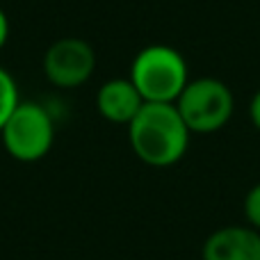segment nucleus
<instances>
[{"instance_id":"nucleus-1","label":"nucleus","mask_w":260,"mask_h":260,"mask_svg":"<svg viewBox=\"0 0 260 260\" xmlns=\"http://www.w3.org/2000/svg\"><path fill=\"white\" fill-rule=\"evenodd\" d=\"M189 128L185 126L176 103H144L128 123L133 153L148 167L165 169L183 160L189 146Z\"/></svg>"},{"instance_id":"nucleus-2","label":"nucleus","mask_w":260,"mask_h":260,"mask_svg":"<svg viewBox=\"0 0 260 260\" xmlns=\"http://www.w3.org/2000/svg\"><path fill=\"white\" fill-rule=\"evenodd\" d=\"M128 78L144 103H176L189 82V69L176 48L153 44L135 55Z\"/></svg>"},{"instance_id":"nucleus-3","label":"nucleus","mask_w":260,"mask_h":260,"mask_svg":"<svg viewBox=\"0 0 260 260\" xmlns=\"http://www.w3.org/2000/svg\"><path fill=\"white\" fill-rule=\"evenodd\" d=\"M176 108L192 135H210L233 119L235 96L224 80L203 76L187 82Z\"/></svg>"},{"instance_id":"nucleus-4","label":"nucleus","mask_w":260,"mask_h":260,"mask_svg":"<svg viewBox=\"0 0 260 260\" xmlns=\"http://www.w3.org/2000/svg\"><path fill=\"white\" fill-rule=\"evenodd\" d=\"M3 146L14 160L37 162L46 157L55 142V123L39 103H18L0 130Z\"/></svg>"},{"instance_id":"nucleus-5","label":"nucleus","mask_w":260,"mask_h":260,"mask_svg":"<svg viewBox=\"0 0 260 260\" xmlns=\"http://www.w3.org/2000/svg\"><path fill=\"white\" fill-rule=\"evenodd\" d=\"M96 69V53L80 37H64L48 46L44 55V76L59 89L85 85Z\"/></svg>"},{"instance_id":"nucleus-6","label":"nucleus","mask_w":260,"mask_h":260,"mask_svg":"<svg viewBox=\"0 0 260 260\" xmlns=\"http://www.w3.org/2000/svg\"><path fill=\"white\" fill-rule=\"evenodd\" d=\"M201 260H260V231L253 226H224L208 235Z\"/></svg>"},{"instance_id":"nucleus-7","label":"nucleus","mask_w":260,"mask_h":260,"mask_svg":"<svg viewBox=\"0 0 260 260\" xmlns=\"http://www.w3.org/2000/svg\"><path fill=\"white\" fill-rule=\"evenodd\" d=\"M144 99L130 78H112L103 82L96 94V110L110 123L128 126L142 110Z\"/></svg>"},{"instance_id":"nucleus-8","label":"nucleus","mask_w":260,"mask_h":260,"mask_svg":"<svg viewBox=\"0 0 260 260\" xmlns=\"http://www.w3.org/2000/svg\"><path fill=\"white\" fill-rule=\"evenodd\" d=\"M21 99H18V85L14 80V76L7 69L0 67V130L7 123V119L12 117V112L18 108Z\"/></svg>"},{"instance_id":"nucleus-9","label":"nucleus","mask_w":260,"mask_h":260,"mask_svg":"<svg viewBox=\"0 0 260 260\" xmlns=\"http://www.w3.org/2000/svg\"><path fill=\"white\" fill-rule=\"evenodd\" d=\"M244 217H247L249 226L260 231V183L253 185L244 197Z\"/></svg>"},{"instance_id":"nucleus-10","label":"nucleus","mask_w":260,"mask_h":260,"mask_svg":"<svg viewBox=\"0 0 260 260\" xmlns=\"http://www.w3.org/2000/svg\"><path fill=\"white\" fill-rule=\"evenodd\" d=\"M249 117H251V123L256 126V130L260 133V89L253 94L251 103H249Z\"/></svg>"},{"instance_id":"nucleus-11","label":"nucleus","mask_w":260,"mask_h":260,"mask_svg":"<svg viewBox=\"0 0 260 260\" xmlns=\"http://www.w3.org/2000/svg\"><path fill=\"white\" fill-rule=\"evenodd\" d=\"M7 39H9V18H7V14H5V9L0 7V50L5 48Z\"/></svg>"}]
</instances>
